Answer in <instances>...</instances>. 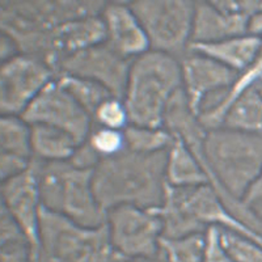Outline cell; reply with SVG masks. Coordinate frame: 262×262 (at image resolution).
Masks as SVG:
<instances>
[{
  "label": "cell",
  "mask_w": 262,
  "mask_h": 262,
  "mask_svg": "<svg viewBox=\"0 0 262 262\" xmlns=\"http://www.w3.org/2000/svg\"><path fill=\"white\" fill-rule=\"evenodd\" d=\"M167 151L154 154L123 151L102 159L93 168V191L105 212L118 206L160 207L167 189Z\"/></svg>",
  "instance_id": "6da1fadb"
},
{
  "label": "cell",
  "mask_w": 262,
  "mask_h": 262,
  "mask_svg": "<svg viewBox=\"0 0 262 262\" xmlns=\"http://www.w3.org/2000/svg\"><path fill=\"white\" fill-rule=\"evenodd\" d=\"M121 262H164L160 257H154V258H133V259H125Z\"/></svg>",
  "instance_id": "1f68e13d"
},
{
  "label": "cell",
  "mask_w": 262,
  "mask_h": 262,
  "mask_svg": "<svg viewBox=\"0 0 262 262\" xmlns=\"http://www.w3.org/2000/svg\"><path fill=\"white\" fill-rule=\"evenodd\" d=\"M259 49H261V37L250 33L231 37L219 42H212V43L190 45V50L205 54L237 74L247 69L256 59Z\"/></svg>",
  "instance_id": "2e32d148"
},
{
  "label": "cell",
  "mask_w": 262,
  "mask_h": 262,
  "mask_svg": "<svg viewBox=\"0 0 262 262\" xmlns=\"http://www.w3.org/2000/svg\"><path fill=\"white\" fill-rule=\"evenodd\" d=\"M57 76L41 58L18 53L0 66V113L21 116L42 90Z\"/></svg>",
  "instance_id": "9c48e42d"
},
{
  "label": "cell",
  "mask_w": 262,
  "mask_h": 262,
  "mask_svg": "<svg viewBox=\"0 0 262 262\" xmlns=\"http://www.w3.org/2000/svg\"><path fill=\"white\" fill-rule=\"evenodd\" d=\"M221 126L252 134H262V93L258 85L243 93L228 107Z\"/></svg>",
  "instance_id": "d6986e66"
},
{
  "label": "cell",
  "mask_w": 262,
  "mask_h": 262,
  "mask_svg": "<svg viewBox=\"0 0 262 262\" xmlns=\"http://www.w3.org/2000/svg\"><path fill=\"white\" fill-rule=\"evenodd\" d=\"M165 177L167 184L174 188H190L209 184L201 161L190 147L176 135H173L172 143L167 149Z\"/></svg>",
  "instance_id": "e0dca14e"
},
{
  "label": "cell",
  "mask_w": 262,
  "mask_h": 262,
  "mask_svg": "<svg viewBox=\"0 0 262 262\" xmlns=\"http://www.w3.org/2000/svg\"><path fill=\"white\" fill-rule=\"evenodd\" d=\"M181 86L179 58L149 50L133 59L123 95L130 123L164 127L168 105Z\"/></svg>",
  "instance_id": "7a4b0ae2"
},
{
  "label": "cell",
  "mask_w": 262,
  "mask_h": 262,
  "mask_svg": "<svg viewBox=\"0 0 262 262\" xmlns=\"http://www.w3.org/2000/svg\"><path fill=\"white\" fill-rule=\"evenodd\" d=\"M112 2H125V0H112Z\"/></svg>",
  "instance_id": "d6a6232c"
},
{
  "label": "cell",
  "mask_w": 262,
  "mask_h": 262,
  "mask_svg": "<svg viewBox=\"0 0 262 262\" xmlns=\"http://www.w3.org/2000/svg\"><path fill=\"white\" fill-rule=\"evenodd\" d=\"M249 17L222 12L205 0H196L191 43H212L247 34Z\"/></svg>",
  "instance_id": "9a60e30c"
},
{
  "label": "cell",
  "mask_w": 262,
  "mask_h": 262,
  "mask_svg": "<svg viewBox=\"0 0 262 262\" xmlns=\"http://www.w3.org/2000/svg\"><path fill=\"white\" fill-rule=\"evenodd\" d=\"M33 159H24L16 155L0 154V179L2 181L15 177L30 167Z\"/></svg>",
  "instance_id": "f546056e"
},
{
  "label": "cell",
  "mask_w": 262,
  "mask_h": 262,
  "mask_svg": "<svg viewBox=\"0 0 262 262\" xmlns=\"http://www.w3.org/2000/svg\"><path fill=\"white\" fill-rule=\"evenodd\" d=\"M21 117L29 125H48L71 134L84 143L93 127L92 117L63 88L57 79L51 80L25 109Z\"/></svg>",
  "instance_id": "8fae6325"
},
{
  "label": "cell",
  "mask_w": 262,
  "mask_h": 262,
  "mask_svg": "<svg viewBox=\"0 0 262 262\" xmlns=\"http://www.w3.org/2000/svg\"><path fill=\"white\" fill-rule=\"evenodd\" d=\"M180 64L181 88L189 106L198 117L214 109L237 78V72L190 49L180 59Z\"/></svg>",
  "instance_id": "30bf717a"
},
{
  "label": "cell",
  "mask_w": 262,
  "mask_h": 262,
  "mask_svg": "<svg viewBox=\"0 0 262 262\" xmlns=\"http://www.w3.org/2000/svg\"><path fill=\"white\" fill-rule=\"evenodd\" d=\"M0 262H32V247L23 229L0 206Z\"/></svg>",
  "instance_id": "ffe728a7"
},
{
  "label": "cell",
  "mask_w": 262,
  "mask_h": 262,
  "mask_svg": "<svg viewBox=\"0 0 262 262\" xmlns=\"http://www.w3.org/2000/svg\"><path fill=\"white\" fill-rule=\"evenodd\" d=\"M105 223L114 250L123 259L159 257L163 223L155 210L118 206L106 212Z\"/></svg>",
  "instance_id": "ba28073f"
},
{
  "label": "cell",
  "mask_w": 262,
  "mask_h": 262,
  "mask_svg": "<svg viewBox=\"0 0 262 262\" xmlns=\"http://www.w3.org/2000/svg\"><path fill=\"white\" fill-rule=\"evenodd\" d=\"M131 62L105 41L66 58L58 67L57 75L70 74L90 79L101 84L116 97L123 98Z\"/></svg>",
  "instance_id": "7c38bea8"
},
{
  "label": "cell",
  "mask_w": 262,
  "mask_h": 262,
  "mask_svg": "<svg viewBox=\"0 0 262 262\" xmlns=\"http://www.w3.org/2000/svg\"><path fill=\"white\" fill-rule=\"evenodd\" d=\"M0 154L33 159L32 126L21 116L0 117Z\"/></svg>",
  "instance_id": "44dd1931"
},
{
  "label": "cell",
  "mask_w": 262,
  "mask_h": 262,
  "mask_svg": "<svg viewBox=\"0 0 262 262\" xmlns=\"http://www.w3.org/2000/svg\"><path fill=\"white\" fill-rule=\"evenodd\" d=\"M0 196L2 207L11 214L18 227L23 229L33 252L38 245L39 215L42 209L38 164L34 159L27 170L2 181Z\"/></svg>",
  "instance_id": "4fadbf2b"
},
{
  "label": "cell",
  "mask_w": 262,
  "mask_h": 262,
  "mask_svg": "<svg viewBox=\"0 0 262 262\" xmlns=\"http://www.w3.org/2000/svg\"><path fill=\"white\" fill-rule=\"evenodd\" d=\"M222 12L252 17L262 11V0H205Z\"/></svg>",
  "instance_id": "83f0119b"
},
{
  "label": "cell",
  "mask_w": 262,
  "mask_h": 262,
  "mask_svg": "<svg viewBox=\"0 0 262 262\" xmlns=\"http://www.w3.org/2000/svg\"><path fill=\"white\" fill-rule=\"evenodd\" d=\"M205 258L203 262H233L221 242L219 227H209L205 232Z\"/></svg>",
  "instance_id": "f1b7e54d"
},
{
  "label": "cell",
  "mask_w": 262,
  "mask_h": 262,
  "mask_svg": "<svg viewBox=\"0 0 262 262\" xmlns=\"http://www.w3.org/2000/svg\"><path fill=\"white\" fill-rule=\"evenodd\" d=\"M93 125L102 127L114 128V130H125L130 125L127 107L123 98L111 96L100 104L92 117Z\"/></svg>",
  "instance_id": "4316f807"
},
{
  "label": "cell",
  "mask_w": 262,
  "mask_h": 262,
  "mask_svg": "<svg viewBox=\"0 0 262 262\" xmlns=\"http://www.w3.org/2000/svg\"><path fill=\"white\" fill-rule=\"evenodd\" d=\"M107 0H2V33L18 51L39 58L48 33L72 20L101 15Z\"/></svg>",
  "instance_id": "3957f363"
},
{
  "label": "cell",
  "mask_w": 262,
  "mask_h": 262,
  "mask_svg": "<svg viewBox=\"0 0 262 262\" xmlns=\"http://www.w3.org/2000/svg\"><path fill=\"white\" fill-rule=\"evenodd\" d=\"M123 133L126 149L139 154L167 151L173 140V135L165 127H149L130 123Z\"/></svg>",
  "instance_id": "cb8c5ba5"
},
{
  "label": "cell",
  "mask_w": 262,
  "mask_h": 262,
  "mask_svg": "<svg viewBox=\"0 0 262 262\" xmlns=\"http://www.w3.org/2000/svg\"><path fill=\"white\" fill-rule=\"evenodd\" d=\"M101 16L106 30V42L121 55L133 60L151 50L148 37L127 3H107Z\"/></svg>",
  "instance_id": "5bb4252c"
},
{
  "label": "cell",
  "mask_w": 262,
  "mask_h": 262,
  "mask_svg": "<svg viewBox=\"0 0 262 262\" xmlns=\"http://www.w3.org/2000/svg\"><path fill=\"white\" fill-rule=\"evenodd\" d=\"M163 223V236L180 237L221 227L252 237L262 244V236L235 216L210 184L174 188L167 184L160 207L155 209Z\"/></svg>",
  "instance_id": "277c9868"
},
{
  "label": "cell",
  "mask_w": 262,
  "mask_h": 262,
  "mask_svg": "<svg viewBox=\"0 0 262 262\" xmlns=\"http://www.w3.org/2000/svg\"><path fill=\"white\" fill-rule=\"evenodd\" d=\"M205 232L180 237L161 236L159 257L164 262H203L206 245Z\"/></svg>",
  "instance_id": "7402d4cb"
},
{
  "label": "cell",
  "mask_w": 262,
  "mask_h": 262,
  "mask_svg": "<svg viewBox=\"0 0 262 262\" xmlns=\"http://www.w3.org/2000/svg\"><path fill=\"white\" fill-rule=\"evenodd\" d=\"M85 143L95 152L100 161L102 159L113 158L126 151V139L123 130L102 127L93 125Z\"/></svg>",
  "instance_id": "484cf974"
},
{
  "label": "cell",
  "mask_w": 262,
  "mask_h": 262,
  "mask_svg": "<svg viewBox=\"0 0 262 262\" xmlns=\"http://www.w3.org/2000/svg\"><path fill=\"white\" fill-rule=\"evenodd\" d=\"M112 245L106 223L86 227L42 206L38 245L32 262H121Z\"/></svg>",
  "instance_id": "5b68a950"
},
{
  "label": "cell",
  "mask_w": 262,
  "mask_h": 262,
  "mask_svg": "<svg viewBox=\"0 0 262 262\" xmlns=\"http://www.w3.org/2000/svg\"><path fill=\"white\" fill-rule=\"evenodd\" d=\"M221 242L233 262H262V244L243 233L219 227Z\"/></svg>",
  "instance_id": "d4e9b609"
},
{
  "label": "cell",
  "mask_w": 262,
  "mask_h": 262,
  "mask_svg": "<svg viewBox=\"0 0 262 262\" xmlns=\"http://www.w3.org/2000/svg\"><path fill=\"white\" fill-rule=\"evenodd\" d=\"M154 51L181 59L191 45L196 0H127Z\"/></svg>",
  "instance_id": "52a82bcc"
},
{
  "label": "cell",
  "mask_w": 262,
  "mask_h": 262,
  "mask_svg": "<svg viewBox=\"0 0 262 262\" xmlns=\"http://www.w3.org/2000/svg\"><path fill=\"white\" fill-rule=\"evenodd\" d=\"M32 126L33 159L42 163L70 161L81 143L71 134L48 125Z\"/></svg>",
  "instance_id": "ac0fdd59"
},
{
  "label": "cell",
  "mask_w": 262,
  "mask_h": 262,
  "mask_svg": "<svg viewBox=\"0 0 262 262\" xmlns=\"http://www.w3.org/2000/svg\"><path fill=\"white\" fill-rule=\"evenodd\" d=\"M55 79L63 88L71 93L72 97L85 109L91 117H93L96 109L102 101L113 96L105 86L90 79L70 74H59L55 76Z\"/></svg>",
  "instance_id": "603a6c76"
},
{
  "label": "cell",
  "mask_w": 262,
  "mask_h": 262,
  "mask_svg": "<svg viewBox=\"0 0 262 262\" xmlns=\"http://www.w3.org/2000/svg\"><path fill=\"white\" fill-rule=\"evenodd\" d=\"M248 32L254 36H262V11L250 17Z\"/></svg>",
  "instance_id": "4dcf8cb0"
},
{
  "label": "cell",
  "mask_w": 262,
  "mask_h": 262,
  "mask_svg": "<svg viewBox=\"0 0 262 262\" xmlns=\"http://www.w3.org/2000/svg\"><path fill=\"white\" fill-rule=\"evenodd\" d=\"M37 161V160H36ZM38 164L42 206L86 227L106 222V212L93 191V169L76 167L71 161Z\"/></svg>",
  "instance_id": "8992f818"
}]
</instances>
